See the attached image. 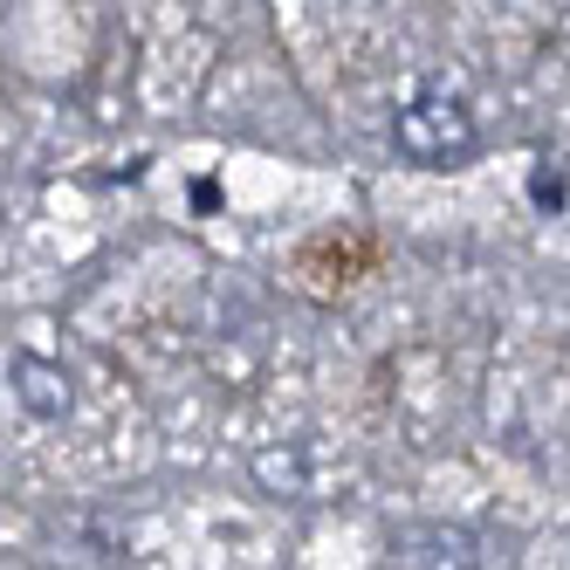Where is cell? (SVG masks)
Segmentation results:
<instances>
[{"label": "cell", "mask_w": 570, "mask_h": 570, "mask_svg": "<svg viewBox=\"0 0 570 570\" xmlns=\"http://www.w3.org/2000/svg\"><path fill=\"white\" fill-rule=\"evenodd\" d=\"M255 481L268 488L275 502H296L303 488H309V468H303V446H296V440H282V446H262V454H255Z\"/></svg>", "instance_id": "277c9868"}, {"label": "cell", "mask_w": 570, "mask_h": 570, "mask_svg": "<svg viewBox=\"0 0 570 570\" xmlns=\"http://www.w3.org/2000/svg\"><path fill=\"white\" fill-rule=\"evenodd\" d=\"M392 151L405 158V166H426V173H454L468 166V158L481 151V125H474V110L468 97L454 90H420V97H405L392 110Z\"/></svg>", "instance_id": "6da1fadb"}, {"label": "cell", "mask_w": 570, "mask_h": 570, "mask_svg": "<svg viewBox=\"0 0 570 570\" xmlns=\"http://www.w3.org/2000/svg\"><path fill=\"white\" fill-rule=\"evenodd\" d=\"M529 199H537V214H563V166L557 158H537V166H529Z\"/></svg>", "instance_id": "5b68a950"}, {"label": "cell", "mask_w": 570, "mask_h": 570, "mask_svg": "<svg viewBox=\"0 0 570 570\" xmlns=\"http://www.w3.org/2000/svg\"><path fill=\"white\" fill-rule=\"evenodd\" d=\"M399 563L405 570H481V543L461 522H426L399 543Z\"/></svg>", "instance_id": "7a4b0ae2"}, {"label": "cell", "mask_w": 570, "mask_h": 570, "mask_svg": "<svg viewBox=\"0 0 570 570\" xmlns=\"http://www.w3.org/2000/svg\"><path fill=\"white\" fill-rule=\"evenodd\" d=\"M14 399H21V413H35V420H69L76 379L62 372L56 357H14Z\"/></svg>", "instance_id": "3957f363"}]
</instances>
